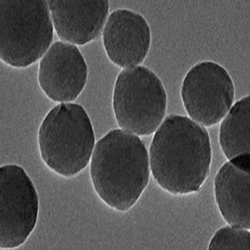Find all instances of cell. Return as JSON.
<instances>
[{"label": "cell", "mask_w": 250, "mask_h": 250, "mask_svg": "<svg viewBox=\"0 0 250 250\" xmlns=\"http://www.w3.org/2000/svg\"><path fill=\"white\" fill-rule=\"evenodd\" d=\"M149 160L154 180L164 190L173 195L199 192L210 172L208 133L188 117L170 114L154 133Z\"/></svg>", "instance_id": "6da1fadb"}, {"label": "cell", "mask_w": 250, "mask_h": 250, "mask_svg": "<svg viewBox=\"0 0 250 250\" xmlns=\"http://www.w3.org/2000/svg\"><path fill=\"white\" fill-rule=\"evenodd\" d=\"M148 151L140 137L121 128L113 129L95 145L90 178L103 202L127 212L148 186L150 169Z\"/></svg>", "instance_id": "7a4b0ae2"}, {"label": "cell", "mask_w": 250, "mask_h": 250, "mask_svg": "<svg viewBox=\"0 0 250 250\" xmlns=\"http://www.w3.org/2000/svg\"><path fill=\"white\" fill-rule=\"evenodd\" d=\"M38 143L41 159L50 170L64 178L78 175L90 162L95 147L85 109L72 103L55 106L41 123Z\"/></svg>", "instance_id": "3957f363"}, {"label": "cell", "mask_w": 250, "mask_h": 250, "mask_svg": "<svg viewBox=\"0 0 250 250\" xmlns=\"http://www.w3.org/2000/svg\"><path fill=\"white\" fill-rule=\"evenodd\" d=\"M53 37L48 1H0V57L4 63L29 67L47 53Z\"/></svg>", "instance_id": "277c9868"}, {"label": "cell", "mask_w": 250, "mask_h": 250, "mask_svg": "<svg viewBox=\"0 0 250 250\" xmlns=\"http://www.w3.org/2000/svg\"><path fill=\"white\" fill-rule=\"evenodd\" d=\"M113 108L121 129L149 136L162 124L167 110L162 81L145 66L123 69L114 84Z\"/></svg>", "instance_id": "5b68a950"}, {"label": "cell", "mask_w": 250, "mask_h": 250, "mask_svg": "<svg viewBox=\"0 0 250 250\" xmlns=\"http://www.w3.org/2000/svg\"><path fill=\"white\" fill-rule=\"evenodd\" d=\"M39 196L20 165L0 168V249L14 250L29 239L37 224Z\"/></svg>", "instance_id": "8992f818"}, {"label": "cell", "mask_w": 250, "mask_h": 250, "mask_svg": "<svg viewBox=\"0 0 250 250\" xmlns=\"http://www.w3.org/2000/svg\"><path fill=\"white\" fill-rule=\"evenodd\" d=\"M234 94L227 70L210 61L192 67L181 87L183 104L189 119L205 127L221 122L233 105Z\"/></svg>", "instance_id": "52a82bcc"}, {"label": "cell", "mask_w": 250, "mask_h": 250, "mask_svg": "<svg viewBox=\"0 0 250 250\" xmlns=\"http://www.w3.org/2000/svg\"><path fill=\"white\" fill-rule=\"evenodd\" d=\"M88 66L80 49L71 43H53L40 62V88L52 101L68 103L76 100L85 87Z\"/></svg>", "instance_id": "ba28073f"}, {"label": "cell", "mask_w": 250, "mask_h": 250, "mask_svg": "<svg viewBox=\"0 0 250 250\" xmlns=\"http://www.w3.org/2000/svg\"><path fill=\"white\" fill-rule=\"evenodd\" d=\"M103 43L108 59L120 68L140 65L147 57L151 31L142 15L128 9H116L106 21Z\"/></svg>", "instance_id": "9c48e42d"}, {"label": "cell", "mask_w": 250, "mask_h": 250, "mask_svg": "<svg viewBox=\"0 0 250 250\" xmlns=\"http://www.w3.org/2000/svg\"><path fill=\"white\" fill-rule=\"evenodd\" d=\"M54 29L62 42L84 45L100 36L108 20V0H48Z\"/></svg>", "instance_id": "30bf717a"}, {"label": "cell", "mask_w": 250, "mask_h": 250, "mask_svg": "<svg viewBox=\"0 0 250 250\" xmlns=\"http://www.w3.org/2000/svg\"><path fill=\"white\" fill-rule=\"evenodd\" d=\"M214 196L229 225L250 229V153L240 154L222 166L214 178Z\"/></svg>", "instance_id": "8fae6325"}, {"label": "cell", "mask_w": 250, "mask_h": 250, "mask_svg": "<svg viewBox=\"0 0 250 250\" xmlns=\"http://www.w3.org/2000/svg\"><path fill=\"white\" fill-rule=\"evenodd\" d=\"M219 144L229 160L250 153V97L243 98L231 107L223 119Z\"/></svg>", "instance_id": "7c38bea8"}, {"label": "cell", "mask_w": 250, "mask_h": 250, "mask_svg": "<svg viewBox=\"0 0 250 250\" xmlns=\"http://www.w3.org/2000/svg\"><path fill=\"white\" fill-rule=\"evenodd\" d=\"M209 250H250V229L225 226L214 233L208 245Z\"/></svg>", "instance_id": "4fadbf2b"}]
</instances>
